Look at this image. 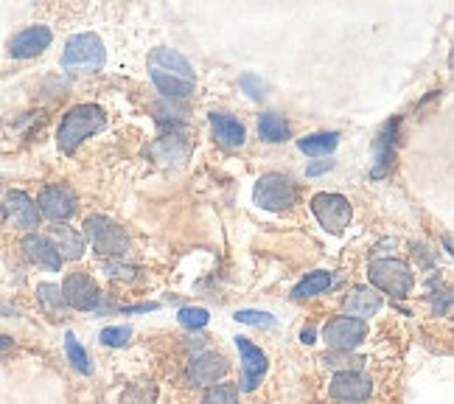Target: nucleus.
<instances>
[{
	"mask_svg": "<svg viewBox=\"0 0 454 404\" xmlns=\"http://www.w3.org/2000/svg\"><path fill=\"white\" fill-rule=\"evenodd\" d=\"M149 76L166 99H188L197 87L191 62L168 45L154 48L149 54Z\"/></svg>",
	"mask_w": 454,
	"mask_h": 404,
	"instance_id": "obj_1",
	"label": "nucleus"
},
{
	"mask_svg": "<svg viewBox=\"0 0 454 404\" xmlns=\"http://www.w3.org/2000/svg\"><path fill=\"white\" fill-rule=\"evenodd\" d=\"M107 127V113L98 104H76L74 110H67L62 124L57 130V147L65 154H74L87 138H93Z\"/></svg>",
	"mask_w": 454,
	"mask_h": 404,
	"instance_id": "obj_2",
	"label": "nucleus"
},
{
	"mask_svg": "<svg viewBox=\"0 0 454 404\" xmlns=\"http://www.w3.org/2000/svg\"><path fill=\"white\" fill-rule=\"evenodd\" d=\"M104 62H107V51H104L98 34L82 31L65 43L62 67L67 74H96V70L104 67Z\"/></svg>",
	"mask_w": 454,
	"mask_h": 404,
	"instance_id": "obj_3",
	"label": "nucleus"
},
{
	"mask_svg": "<svg viewBox=\"0 0 454 404\" xmlns=\"http://www.w3.org/2000/svg\"><path fill=\"white\" fill-rule=\"evenodd\" d=\"M84 236L93 248L107 258H124L129 253V236L118 222L104 214H90L84 219Z\"/></svg>",
	"mask_w": 454,
	"mask_h": 404,
	"instance_id": "obj_4",
	"label": "nucleus"
},
{
	"mask_svg": "<svg viewBox=\"0 0 454 404\" xmlns=\"http://www.w3.org/2000/svg\"><path fill=\"white\" fill-rule=\"evenodd\" d=\"M368 281L376 292L407 297L415 284V275L404 261H398V258H373L368 267Z\"/></svg>",
	"mask_w": 454,
	"mask_h": 404,
	"instance_id": "obj_5",
	"label": "nucleus"
},
{
	"mask_svg": "<svg viewBox=\"0 0 454 404\" xmlns=\"http://www.w3.org/2000/svg\"><path fill=\"white\" fill-rule=\"evenodd\" d=\"M253 200L264 210H286L298 202V186H294V180L281 171L261 174L255 188H253Z\"/></svg>",
	"mask_w": 454,
	"mask_h": 404,
	"instance_id": "obj_6",
	"label": "nucleus"
},
{
	"mask_svg": "<svg viewBox=\"0 0 454 404\" xmlns=\"http://www.w3.org/2000/svg\"><path fill=\"white\" fill-rule=\"evenodd\" d=\"M311 214L317 217L323 225V231L328 234H345V227L354 219V208L342 194H331V191H320V194L311 197Z\"/></svg>",
	"mask_w": 454,
	"mask_h": 404,
	"instance_id": "obj_7",
	"label": "nucleus"
},
{
	"mask_svg": "<svg viewBox=\"0 0 454 404\" xmlns=\"http://www.w3.org/2000/svg\"><path fill=\"white\" fill-rule=\"evenodd\" d=\"M323 340L331 351H348V354H351L356 345H362L364 340H368V323L342 314V318H334V321L325 323Z\"/></svg>",
	"mask_w": 454,
	"mask_h": 404,
	"instance_id": "obj_8",
	"label": "nucleus"
},
{
	"mask_svg": "<svg viewBox=\"0 0 454 404\" xmlns=\"http://www.w3.org/2000/svg\"><path fill=\"white\" fill-rule=\"evenodd\" d=\"M37 208H40V217H48L51 222H67L79 208V200L76 194L67 186L62 183H51L40 191L37 197Z\"/></svg>",
	"mask_w": 454,
	"mask_h": 404,
	"instance_id": "obj_9",
	"label": "nucleus"
},
{
	"mask_svg": "<svg viewBox=\"0 0 454 404\" xmlns=\"http://www.w3.org/2000/svg\"><path fill=\"white\" fill-rule=\"evenodd\" d=\"M59 289L65 297V306H71L76 312H93L101 304V289L87 273H71L62 281Z\"/></svg>",
	"mask_w": 454,
	"mask_h": 404,
	"instance_id": "obj_10",
	"label": "nucleus"
},
{
	"mask_svg": "<svg viewBox=\"0 0 454 404\" xmlns=\"http://www.w3.org/2000/svg\"><path fill=\"white\" fill-rule=\"evenodd\" d=\"M227 371H231V362L216 351H205V354H197L188 362V382L197 384V388H214L219 379L227 376Z\"/></svg>",
	"mask_w": 454,
	"mask_h": 404,
	"instance_id": "obj_11",
	"label": "nucleus"
},
{
	"mask_svg": "<svg viewBox=\"0 0 454 404\" xmlns=\"http://www.w3.org/2000/svg\"><path fill=\"white\" fill-rule=\"evenodd\" d=\"M4 210H6V219L14 222V227H20V231L31 234V231H37L40 227V208L37 202H34L26 191L20 188H12L6 191V197H4Z\"/></svg>",
	"mask_w": 454,
	"mask_h": 404,
	"instance_id": "obj_12",
	"label": "nucleus"
},
{
	"mask_svg": "<svg viewBox=\"0 0 454 404\" xmlns=\"http://www.w3.org/2000/svg\"><path fill=\"white\" fill-rule=\"evenodd\" d=\"M328 393L331 399L345 401V404H359V401H368L373 393V379H368L359 371H342L331 379L328 384Z\"/></svg>",
	"mask_w": 454,
	"mask_h": 404,
	"instance_id": "obj_13",
	"label": "nucleus"
},
{
	"mask_svg": "<svg viewBox=\"0 0 454 404\" xmlns=\"http://www.w3.org/2000/svg\"><path fill=\"white\" fill-rule=\"evenodd\" d=\"M236 348H239V357H241V388L255 391L267 374V365H270L267 354L255 343H250L247 337H236Z\"/></svg>",
	"mask_w": 454,
	"mask_h": 404,
	"instance_id": "obj_14",
	"label": "nucleus"
},
{
	"mask_svg": "<svg viewBox=\"0 0 454 404\" xmlns=\"http://www.w3.org/2000/svg\"><path fill=\"white\" fill-rule=\"evenodd\" d=\"M398 118L384 121L376 140H373V169H371V178H384L390 171L393 161H395V138H398Z\"/></svg>",
	"mask_w": 454,
	"mask_h": 404,
	"instance_id": "obj_15",
	"label": "nucleus"
},
{
	"mask_svg": "<svg viewBox=\"0 0 454 404\" xmlns=\"http://www.w3.org/2000/svg\"><path fill=\"white\" fill-rule=\"evenodd\" d=\"M54 34H51L48 26H28L23 31H17L12 43H9V54L14 59H31V57H40L43 51L51 45Z\"/></svg>",
	"mask_w": 454,
	"mask_h": 404,
	"instance_id": "obj_16",
	"label": "nucleus"
},
{
	"mask_svg": "<svg viewBox=\"0 0 454 404\" xmlns=\"http://www.w3.org/2000/svg\"><path fill=\"white\" fill-rule=\"evenodd\" d=\"M23 250H26V258L31 261V265H37L43 270H51V273L62 270V256H59V250L54 248V242H51L48 236L28 234L23 239Z\"/></svg>",
	"mask_w": 454,
	"mask_h": 404,
	"instance_id": "obj_17",
	"label": "nucleus"
},
{
	"mask_svg": "<svg viewBox=\"0 0 454 404\" xmlns=\"http://www.w3.org/2000/svg\"><path fill=\"white\" fill-rule=\"evenodd\" d=\"M381 304H384V297L373 287H354L351 292L345 295V301H342L348 318H356V321L373 318V314L381 309Z\"/></svg>",
	"mask_w": 454,
	"mask_h": 404,
	"instance_id": "obj_18",
	"label": "nucleus"
},
{
	"mask_svg": "<svg viewBox=\"0 0 454 404\" xmlns=\"http://www.w3.org/2000/svg\"><path fill=\"white\" fill-rule=\"evenodd\" d=\"M211 130H214V138L227 149L244 147V138H247L244 124L239 118H233L231 113H211Z\"/></svg>",
	"mask_w": 454,
	"mask_h": 404,
	"instance_id": "obj_19",
	"label": "nucleus"
},
{
	"mask_svg": "<svg viewBox=\"0 0 454 404\" xmlns=\"http://www.w3.org/2000/svg\"><path fill=\"white\" fill-rule=\"evenodd\" d=\"M51 242H54V248L59 250L62 261L65 258L79 261L84 256V239H82V234H76L74 227H67V225H54V227H51Z\"/></svg>",
	"mask_w": 454,
	"mask_h": 404,
	"instance_id": "obj_20",
	"label": "nucleus"
},
{
	"mask_svg": "<svg viewBox=\"0 0 454 404\" xmlns=\"http://www.w3.org/2000/svg\"><path fill=\"white\" fill-rule=\"evenodd\" d=\"M331 284H334V275H331L328 270H314L309 273L298 287L292 289V297L294 301H306V297H317L323 295L325 289H331Z\"/></svg>",
	"mask_w": 454,
	"mask_h": 404,
	"instance_id": "obj_21",
	"label": "nucleus"
},
{
	"mask_svg": "<svg viewBox=\"0 0 454 404\" xmlns=\"http://www.w3.org/2000/svg\"><path fill=\"white\" fill-rule=\"evenodd\" d=\"M149 152H152L160 163H171V161H174V163L180 166V163L185 161V157H188V144H185L183 138L171 135V138H160L157 144H152Z\"/></svg>",
	"mask_w": 454,
	"mask_h": 404,
	"instance_id": "obj_22",
	"label": "nucleus"
},
{
	"mask_svg": "<svg viewBox=\"0 0 454 404\" xmlns=\"http://www.w3.org/2000/svg\"><path fill=\"white\" fill-rule=\"evenodd\" d=\"M258 135L267 140V144H284L289 140V124L284 115L278 113H264L258 118Z\"/></svg>",
	"mask_w": 454,
	"mask_h": 404,
	"instance_id": "obj_23",
	"label": "nucleus"
},
{
	"mask_svg": "<svg viewBox=\"0 0 454 404\" xmlns=\"http://www.w3.org/2000/svg\"><path fill=\"white\" fill-rule=\"evenodd\" d=\"M337 144H340V135L337 132H314V135L298 140L301 152L314 154V157H317V154H331V152L337 149Z\"/></svg>",
	"mask_w": 454,
	"mask_h": 404,
	"instance_id": "obj_24",
	"label": "nucleus"
},
{
	"mask_svg": "<svg viewBox=\"0 0 454 404\" xmlns=\"http://www.w3.org/2000/svg\"><path fill=\"white\" fill-rule=\"evenodd\" d=\"M37 297H40L43 309L51 314V318H62L65 309H67L59 284H48V281H43V284H37Z\"/></svg>",
	"mask_w": 454,
	"mask_h": 404,
	"instance_id": "obj_25",
	"label": "nucleus"
},
{
	"mask_svg": "<svg viewBox=\"0 0 454 404\" xmlns=\"http://www.w3.org/2000/svg\"><path fill=\"white\" fill-rule=\"evenodd\" d=\"M65 354H67V360H71V365L76 368V371H82L84 376H87V374H93L90 357H87L84 345L71 335V331H67V335H65Z\"/></svg>",
	"mask_w": 454,
	"mask_h": 404,
	"instance_id": "obj_26",
	"label": "nucleus"
},
{
	"mask_svg": "<svg viewBox=\"0 0 454 404\" xmlns=\"http://www.w3.org/2000/svg\"><path fill=\"white\" fill-rule=\"evenodd\" d=\"M200 404H239V388L236 384H214L205 391Z\"/></svg>",
	"mask_w": 454,
	"mask_h": 404,
	"instance_id": "obj_27",
	"label": "nucleus"
},
{
	"mask_svg": "<svg viewBox=\"0 0 454 404\" xmlns=\"http://www.w3.org/2000/svg\"><path fill=\"white\" fill-rule=\"evenodd\" d=\"M323 362H325L328 368H340V374H342V371H359V368L364 365L362 357H351L348 351H331V354L323 357Z\"/></svg>",
	"mask_w": 454,
	"mask_h": 404,
	"instance_id": "obj_28",
	"label": "nucleus"
},
{
	"mask_svg": "<svg viewBox=\"0 0 454 404\" xmlns=\"http://www.w3.org/2000/svg\"><path fill=\"white\" fill-rule=\"evenodd\" d=\"M177 321L183 329H202V326H207V321H211V314H207V309H202V306H183L177 312Z\"/></svg>",
	"mask_w": 454,
	"mask_h": 404,
	"instance_id": "obj_29",
	"label": "nucleus"
},
{
	"mask_svg": "<svg viewBox=\"0 0 454 404\" xmlns=\"http://www.w3.org/2000/svg\"><path fill=\"white\" fill-rule=\"evenodd\" d=\"M132 337V329L129 326H110V329H104L101 331V343L104 345H110V348H124Z\"/></svg>",
	"mask_w": 454,
	"mask_h": 404,
	"instance_id": "obj_30",
	"label": "nucleus"
},
{
	"mask_svg": "<svg viewBox=\"0 0 454 404\" xmlns=\"http://www.w3.org/2000/svg\"><path fill=\"white\" fill-rule=\"evenodd\" d=\"M236 321L239 323H247V326H264V329L275 326V318H272L270 312H255V309H241V312H236Z\"/></svg>",
	"mask_w": 454,
	"mask_h": 404,
	"instance_id": "obj_31",
	"label": "nucleus"
},
{
	"mask_svg": "<svg viewBox=\"0 0 454 404\" xmlns=\"http://www.w3.org/2000/svg\"><path fill=\"white\" fill-rule=\"evenodd\" d=\"M239 84L244 87V93H247L250 99H264V82H261L258 76H253V74H244L241 79H239Z\"/></svg>",
	"mask_w": 454,
	"mask_h": 404,
	"instance_id": "obj_32",
	"label": "nucleus"
},
{
	"mask_svg": "<svg viewBox=\"0 0 454 404\" xmlns=\"http://www.w3.org/2000/svg\"><path fill=\"white\" fill-rule=\"evenodd\" d=\"M331 166H334V163H331V161H323V163H314V166H309V174H311V178H314V174H323V171H328Z\"/></svg>",
	"mask_w": 454,
	"mask_h": 404,
	"instance_id": "obj_33",
	"label": "nucleus"
},
{
	"mask_svg": "<svg viewBox=\"0 0 454 404\" xmlns=\"http://www.w3.org/2000/svg\"><path fill=\"white\" fill-rule=\"evenodd\" d=\"M12 348H14V340L9 335H0V357H4L6 351H12Z\"/></svg>",
	"mask_w": 454,
	"mask_h": 404,
	"instance_id": "obj_34",
	"label": "nucleus"
},
{
	"mask_svg": "<svg viewBox=\"0 0 454 404\" xmlns=\"http://www.w3.org/2000/svg\"><path fill=\"white\" fill-rule=\"evenodd\" d=\"M301 340H303L306 345H309V343H314V331H311V329H303V335H301Z\"/></svg>",
	"mask_w": 454,
	"mask_h": 404,
	"instance_id": "obj_35",
	"label": "nucleus"
},
{
	"mask_svg": "<svg viewBox=\"0 0 454 404\" xmlns=\"http://www.w3.org/2000/svg\"><path fill=\"white\" fill-rule=\"evenodd\" d=\"M4 222H6V210H4V200H0V227H4Z\"/></svg>",
	"mask_w": 454,
	"mask_h": 404,
	"instance_id": "obj_36",
	"label": "nucleus"
}]
</instances>
